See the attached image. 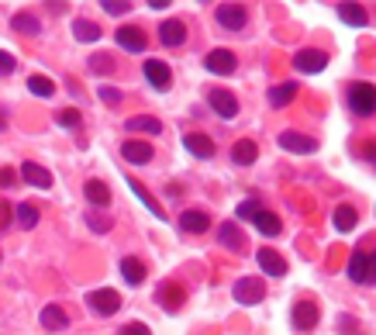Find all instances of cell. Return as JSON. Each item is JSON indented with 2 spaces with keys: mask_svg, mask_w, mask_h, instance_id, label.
I'll return each instance as SVG.
<instances>
[{
  "mask_svg": "<svg viewBox=\"0 0 376 335\" xmlns=\"http://www.w3.org/2000/svg\"><path fill=\"white\" fill-rule=\"evenodd\" d=\"M349 111L356 118H370L376 111V90L373 84H352L349 86Z\"/></svg>",
  "mask_w": 376,
  "mask_h": 335,
  "instance_id": "6da1fadb",
  "label": "cell"
},
{
  "mask_svg": "<svg viewBox=\"0 0 376 335\" xmlns=\"http://www.w3.org/2000/svg\"><path fill=\"white\" fill-rule=\"evenodd\" d=\"M349 280H352V284H363V287L373 284V256L366 249H356L349 256Z\"/></svg>",
  "mask_w": 376,
  "mask_h": 335,
  "instance_id": "7a4b0ae2",
  "label": "cell"
},
{
  "mask_svg": "<svg viewBox=\"0 0 376 335\" xmlns=\"http://www.w3.org/2000/svg\"><path fill=\"white\" fill-rule=\"evenodd\" d=\"M217 25L228 32H242L249 25V11L242 4H224V7H217Z\"/></svg>",
  "mask_w": 376,
  "mask_h": 335,
  "instance_id": "3957f363",
  "label": "cell"
},
{
  "mask_svg": "<svg viewBox=\"0 0 376 335\" xmlns=\"http://www.w3.org/2000/svg\"><path fill=\"white\" fill-rule=\"evenodd\" d=\"M204 66H208V73H214V77H231L235 66H239V59H235V52H228V48H214V52H208Z\"/></svg>",
  "mask_w": 376,
  "mask_h": 335,
  "instance_id": "277c9868",
  "label": "cell"
},
{
  "mask_svg": "<svg viewBox=\"0 0 376 335\" xmlns=\"http://www.w3.org/2000/svg\"><path fill=\"white\" fill-rule=\"evenodd\" d=\"M86 304L97 311V315H114L121 308V297L111 291V287H100V291H90L86 294Z\"/></svg>",
  "mask_w": 376,
  "mask_h": 335,
  "instance_id": "5b68a950",
  "label": "cell"
},
{
  "mask_svg": "<svg viewBox=\"0 0 376 335\" xmlns=\"http://www.w3.org/2000/svg\"><path fill=\"white\" fill-rule=\"evenodd\" d=\"M231 294H235L239 304H259V301L266 297V284L255 280V277H246V280H239V284L231 287Z\"/></svg>",
  "mask_w": 376,
  "mask_h": 335,
  "instance_id": "8992f818",
  "label": "cell"
},
{
  "mask_svg": "<svg viewBox=\"0 0 376 335\" xmlns=\"http://www.w3.org/2000/svg\"><path fill=\"white\" fill-rule=\"evenodd\" d=\"M293 66H297L300 73H321V70L328 66V52H321V48H304V52L293 55Z\"/></svg>",
  "mask_w": 376,
  "mask_h": 335,
  "instance_id": "52a82bcc",
  "label": "cell"
},
{
  "mask_svg": "<svg viewBox=\"0 0 376 335\" xmlns=\"http://www.w3.org/2000/svg\"><path fill=\"white\" fill-rule=\"evenodd\" d=\"M208 104L217 111V118H224V121H231L239 114V100L228 90H208Z\"/></svg>",
  "mask_w": 376,
  "mask_h": 335,
  "instance_id": "ba28073f",
  "label": "cell"
},
{
  "mask_svg": "<svg viewBox=\"0 0 376 335\" xmlns=\"http://www.w3.org/2000/svg\"><path fill=\"white\" fill-rule=\"evenodd\" d=\"M290 322H293V329H300V332L314 329V325H318V308H314L311 301H297V304H293Z\"/></svg>",
  "mask_w": 376,
  "mask_h": 335,
  "instance_id": "9c48e42d",
  "label": "cell"
},
{
  "mask_svg": "<svg viewBox=\"0 0 376 335\" xmlns=\"http://www.w3.org/2000/svg\"><path fill=\"white\" fill-rule=\"evenodd\" d=\"M121 156H125L128 163H135V166H145V163L152 159V145H149V142H138V138H128L125 145H121Z\"/></svg>",
  "mask_w": 376,
  "mask_h": 335,
  "instance_id": "30bf717a",
  "label": "cell"
},
{
  "mask_svg": "<svg viewBox=\"0 0 376 335\" xmlns=\"http://www.w3.org/2000/svg\"><path fill=\"white\" fill-rule=\"evenodd\" d=\"M255 259H259V266H262L266 277H283V273H287V263H283V256L276 249H259Z\"/></svg>",
  "mask_w": 376,
  "mask_h": 335,
  "instance_id": "8fae6325",
  "label": "cell"
},
{
  "mask_svg": "<svg viewBox=\"0 0 376 335\" xmlns=\"http://www.w3.org/2000/svg\"><path fill=\"white\" fill-rule=\"evenodd\" d=\"M280 149L297 152V156H307V152H314V138H307V135H300V131H283V135H280Z\"/></svg>",
  "mask_w": 376,
  "mask_h": 335,
  "instance_id": "7c38bea8",
  "label": "cell"
},
{
  "mask_svg": "<svg viewBox=\"0 0 376 335\" xmlns=\"http://www.w3.org/2000/svg\"><path fill=\"white\" fill-rule=\"evenodd\" d=\"M180 228L190 232V235H204L210 228V218L204 211H183V214H180Z\"/></svg>",
  "mask_w": 376,
  "mask_h": 335,
  "instance_id": "4fadbf2b",
  "label": "cell"
},
{
  "mask_svg": "<svg viewBox=\"0 0 376 335\" xmlns=\"http://www.w3.org/2000/svg\"><path fill=\"white\" fill-rule=\"evenodd\" d=\"M21 176H25V183H32V187H39V190H48L52 187V173L39 163H25L21 166Z\"/></svg>",
  "mask_w": 376,
  "mask_h": 335,
  "instance_id": "5bb4252c",
  "label": "cell"
},
{
  "mask_svg": "<svg viewBox=\"0 0 376 335\" xmlns=\"http://www.w3.org/2000/svg\"><path fill=\"white\" fill-rule=\"evenodd\" d=\"M145 80L156 86V90H166L169 86V66L163 59H149L145 63Z\"/></svg>",
  "mask_w": 376,
  "mask_h": 335,
  "instance_id": "9a60e30c",
  "label": "cell"
},
{
  "mask_svg": "<svg viewBox=\"0 0 376 335\" xmlns=\"http://www.w3.org/2000/svg\"><path fill=\"white\" fill-rule=\"evenodd\" d=\"M231 159H235L239 166H252V163L259 159V145H255L252 138H242V142H235V145H231Z\"/></svg>",
  "mask_w": 376,
  "mask_h": 335,
  "instance_id": "2e32d148",
  "label": "cell"
},
{
  "mask_svg": "<svg viewBox=\"0 0 376 335\" xmlns=\"http://www.w3.org/2000/svg\"><path fill=\"white\" fill-rule=\"evenodd\" d=\"M338 18H342L345 25H352V28H366V25H370V14H366L359 4H338Z\"/></svg>",
  "mask_w": 376,
  "mask_h": 335,
  "instance_id": "e0dca14e",
  "label": "cell"
},
{
  "mask_svg": "<svg viewBox=\"0 0 376 335\" xmlns=\"http://www.w3.org/2000/svg\"><path fill=\"white\" fill-rule=\"evenodd\" d=\"M66 325H69V318H66V311H62L59 304L42 308V329H48V332H62Z\"/></svg>",
  "mask_w": 376,
  "mask_h": 335,
  "instance_id": "ac0fdd59",
  "label": "cell"
},
{
  "mask_svg": "<svg viewBox=\"0 0 376 335\" xmlns=\"http://www.w3.org/2000/svg\"><path fill=\"white\" fill-rule=\"evenodd\" d=\"M159 39H163V45H183L187 42V25L183 21H163V28H159Z\"/></svg>",
  "mask_w": 376,
  "mask_h": 335,
  "instance_id": "d6986e66",
  "label": "cell"
},
{
  "mask_svg": "<svg viewBox=\"0 0 376 335\" xmlns=\"http://www.w3.org/2000/svg\"><path fill=\"white\" fill-rule=\"evenodd\" d=\"M114 39H118V45L128 48V52H142V48H145V35H142V28H118V32H114Z\"/></svg>",
  "mask_w": 376,
  "mask_h": 335,
  "instance_id": "ffe728a7",
  "label": "cell"
},
{
  "mask_svg": "<svg viewBox=\"0 0 376 335\" xmlns=\"http://www.w3.org/2000/svg\"><path fill=\"white\" fill-rule=\"evenodd\" d=\"M356 221H359L356 208H349V204H338V208H335L332 225L338 228V232H352V228H356Z\"/></svg>",
  "mask_w": 376,
  "mask_h": 335,
  "instance_id": "44dd1931",
  "label": "cell"
},
{
  "mask_svg": "<svg viewBox=\"0 0 376 335\" xmlns=\"http://www.w3.org/2000/svg\"><path fill=\"white\" fill-rule=\"evenodd\" d=\"M86 201H90L93 208H107V204H111V190H107V183L90 180V183H86Z\"/></svg>",
  "mask_w": 376,
  "mask_h": 335,
  "instance_id": "7402d4cb",
  "label": "cell"
},
{
  "mask_svg": "<svg viewBox=\"0 0 376 335\" xmlns=\"http://www.w3.org/2000/svg\"><path fill=\"white\" fill-rule=\"evenodd\" d=\"M183 145H187L194 156H201V159H210V156H214V142H210L208 135H187Z\"/></svg>",
  "mask_w": 376,
  "mask_h": 335,
  "instance_id": "603a6c76",
  "label": "cell"
},
{
  "mask_svg": "<svg viewBox=\"0 0 376 335\" xmlns=\"http://www.w3.org/2000/svg\"><path fill=\"white\" fill-rule=\"evenodd\" d=\"M252 221H255V228H259L262 235H269V239H273V235H280V218H276L273 211H259Z\"/></svg>",
  "mask_w": 376,
  "mask_h": 335,
  "instance_id": "cb8c5ba5",
  "label": "cell"
},
{
  "mask_svg": "<svg viewBox=\"0 0 376 335\" xmlns=\"http://www.w3.org/2000/svg\"><path fill=\"white\" fill-rule=\"evenodd\" d=\"M121 277H125L131 287H138V284L145 280V266H142L138 259H131V256H128V259H121Z\"/></svg>",
  "mask_w": 376,
  "mask_h": 335,
  "instance_id": "d4e9b609",
  "label": "cell"
},
{
  "mask_svg": "<svg viewBox=\"0 0 376 335\" xmlns=\"http://www.w3.org/2000/svg\"><path fill=\"white\" fill-rule=\"evenodd\" d=\"M128 187H131V194H135V197H138V201H142L145 208L152 211L156 218H166V211H163V208H159V204H156V201H152V194H149V190H145V187H142L138 180H128Z\"/></svg>",
  "mask_w": 376,
  "mask_h": 335,
  "instance_id": "484cf974",
  "label": "cell"
},
{
  "mask_svg": "<svg viewBox=\"0 0 376 335\" xmlns=\"http://www.w3.org/2000/svg\"><path fill=\"white\" fill-rule=\"evenodd\" d=\"M293 97H297V84H280L269 90V104H273V107H287Z\"/></svg>",
  "mask_w": 376,
  "mask_h": 335,
  "instance_id": "4316f807",
  "label": "cell"
},
{
  "mask_svg": "<svg viewBox=\"0 0 376 335\" xmlns=\"http://www.w3.org/2000/svg\"><path fill=\"white\" fill-rule=\"evenodd\" d=\"M11 28H14V32H25V35H39V32H42V21L32 18V14H14V18H11Z\"/></svg>",
  "mask_w": 376,
  "mask_h": 335,
  "instance_id": "83f0119b",
  "label": "cell"
},
{
  "mask_svg": "<svg viewBox=\"0 0 376 335\" xmlns=\"http://www.w3.org/2000/svg\"><path fill=\"white\" fill-rule=\"evenodd\" d=\"M128 131H142V135H159L163 121L159 118H128Z\"/></svg>",
  "mask_w": 376,
  "mask_h": 335,
  "instance_id": "f1b7e54d",
  "label": "cell"
},
{
  "mask_svg": "<svg viewBox=\"0 0 376 335\" xmlns=\"http://www.w3.org/2000/svg\"><path fill=\"white\" fill-rule=\"evenodd\" d=\"M73 32H76V39H80V42H97V39H100V28H97L93 21H83V18H76V21H73Z\"/></svg>",
  "mask_w": 376,
  "mask_h": 335,
  "instance_id": "f546056e",
  "label": "cell"
},
{
  "mask_svg": "<svg viewBox=\"0 0 376 335\" xmlns=\"http://www.w3.org/2000/svg\"><path fill=\"white\" fill-rule=\"evenodd\" d=\"M221 246H228V249H242V232H239V225H231V221L221 225Z\"/></svg>",
  "mask_w": 376,
  "mask_h": 335,
  "instance_id": "4dcf8cb0",
  "label": "cell"
},
{
  "mask_svg": "<svg viewBox=\"0 0 376 335\" xmlns=\"http://www.w3.org/2000/svg\"><path fill=\"white\" fill-rule=\"evenodd\" d=\"M14 214H18V225H21V228H35V225H39V208H35V204H18Z\"/></svg>",
  "mask_w": 376,
  "mask_h": 335,
  "instance_id": "1f68e13d",
  "label": "cell"
},
{
  "mask_svg": "<svg viewBox=\"0 0 376 335\" xmlns=\"http://www.w3.org/2000/svg\"><path fill=\"white\" fill-rule=\"evenodd\" d=\"M28 90H32L35 97H52V93H55V84H52L48 77H28Z\"/></svg>",
  "mask_w": 376,
  "mask_h": 335,
  "instance_id": "d6a6232c",
  "label": "cell"
},
{
  "mask_svg": "<svg viewBox=\"0 0 376 335\" xmlns=\"http://www.w3.org/2000/svg\"><path fill=\"white\" fill-rule=\"evenodd\" d=\"M180 301H183V291H180V287H163V291H159V304H166V308H180Z\"/></svg>",
  "mask_w": 376,
  "mask_h": 335,
  "instance_id": "836d02e7",
  "label": "cell"
},
{
  "mask_svg": "<svg viewBox=\"0 0 376 335\" xmlns=\"http://www.w3.org/2000/svg\"><path fill=\"white\" fill-rule=\"evenodd\" d=\"M80 118H83V114H80L76 107H66V111H59V114H55V121H59L62 128H76L80 125Z\"/></svg>",
  "mask_w": 376,
  "mask_h": 335,
  "instance_id": "e575fe53",
  "label": "cell"
},
{
  "mask_svg": "<svg viewBox=\"0 0 376 335\" xmlns=\"http://www.w3.org/2000/svg\"><path fill=\"white\" fill-rule=\"evenodd\" d=\"M100 7H104L107 14H118V18H121V14H128V11H131L135 4H128V0H104Z\"/></svg>",
  "mask_w": 376,
  "mask_h": 335,
  "instance_id": "d590c367",
  "label": "cell"
},
{
  "mask_svg": "<svg viewBox=\"0 0 376 335\" xmlns=\"http://www.w3.org/2000/svg\"><path fill=\"white\" fill-rule=\"evenodd\" d=\"M14 66H18V63H14V55H11V52H0V77H11V73H14Z\"/></svg>",
  "mask_w": 376,
  "mask_h": 335,
  "instance_id": "8d00e7d4",
  "label": "cell"
},
{
  "mask_svg": "<svg viewBox=\"0 0 376 335\" xmlns=\"http://www.w3.org/2000/svg\"><path fill=\"white\" fill-rule=\"evenodd\" d=\"M259 201H246V204H239V218H255L259 214Z\"/></svg>",
  "mask_w": 376,
  "mask_h": 335,
  "instance_id": "74e56055",
  "label": "cell"
},
{
  "mask_svg": "<svg viewBox=\"0 0 376 335\" xmlns=\"http://www.w3.org/2000/svg\"><path fill=\"white\" fill-rule=\"evenodd\" d=\"M100 100H104V104H118V100H121V93H118L114 86H100Z\"/></svg>",
  "mask_w": 376,
  "mask_h": 335,
  "instance_id": "f35d334b",
  "label": "cell"
},
{
  "mask_svg": "<svg viewBox=\"0 0 376 335\" xmlns=\"http://www.w3.org/2000/svg\"><path fill=\"white\" fill-rule=\"evenodd\" d=\"M121 335H152V332H149V325H142V322H131V325H125V329H121Z\"/></svg>",
  "mask_w": 376,
  "mask_h": 335,
  "instance_id": "ab89813d",
  "label": "cell"
},
{
  "mask_svg": "<svg viewBox=\"0 0 376 335\" xmlns=\"http://www.w3.org/2000/svg\"><path fill=\"white\" fill-rule=\"evenodd\" d=\"M0 183H4V187H11V183H14V176H11V169H0Z\"/></svg>",
  "mask_w": 376,
  "mask_h": 335,
  "instance_id": "60d3db41",
  "label": "cell"
},
{
  "mask_svg": "<svg viewBox=\"0 0 376 335\" xmlns=\"http://www.w3.org/2000/svg\"><path fill=\"white\" fill-rule=\"evenodd\" d=\"M0 128H4V118H0Z\"/></svg>",
  "mask_w": 376,
  "mask_h": 335,
  "instance_id": "b9f144b4",
  "label": "cell"
}]
</instances>
